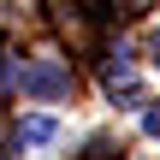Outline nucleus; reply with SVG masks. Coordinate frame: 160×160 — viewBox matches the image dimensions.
<instances>
[{"instance_id": "2", "label": "nucleus", "mask_w": 160, "mask_h": 160, "mask_svg": "<svg viewBox=\"0 0 160 160\" xmlns=\"http://www.w3.org/2000/svg\"><path fill=\"white\" fill-rule=\"evenodd\" d=\"M18 142H24V148L59 142V119H53V113H24V119H18Z\"/></svg>"}, {"instance_id": "1", "label": "nucleus", "mask_w": 160, "mask_h": 160, "mask_svg": "<svg viewBox=\"0 0 160 160\" xmlns=\"http://www.w3.org/2000/svg\"><path fill=\"white\" fill-rule=\"evenodd\" d=\"M18 89H24V101H65L71 89H77V77H71V65L65 59H30L24 71H18Z\"/></svg>"}, {"instance_id": "3", "label": "nucleus", "mask_w": 160, "mask_h": 160, "mask_svg": "<svg viewBox=\"0 0 160 160\" xmlns=\"http://www.w3.org/2000/svg\"><path fill=\"white\" fill-rule=\"evenodd\" d=\"M142 131L160 142V101H142Z\"/></svg>"}, {"instance_id": "4", "label": "nucleus", "mask_w": 160, "mask_h": 160, "mask_svg": "<svg viewBox=\"0 0 160 160\" xmlns=\"http://www.w3.org/2000/svg\"><path fill=\"white\" fill-rule=\"evenodd\" d=\"M148 65H154V71H160V36H154V42H148Z\"/></svg>"}]
</instances>
